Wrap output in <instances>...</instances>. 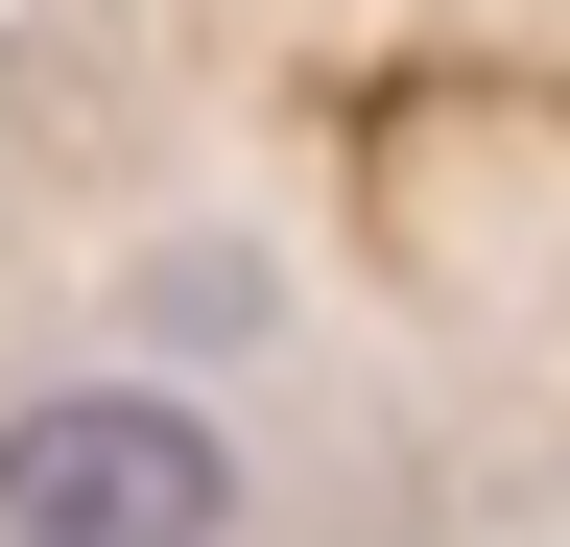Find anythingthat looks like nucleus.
Returning a JSON list of instances; mask_svg holds the SVG:
<instances>
[{"label": "nucleus", "instance_id": "1", "mask_svg": "<svg viewBox=\"0 0 570 547\" xmlns=\"http://www.w3.org/2000/svg\"><path fill=\"white\" fill-rule=\"evenodd\" d=\"M0 547H238V429L190 381H48L0 404Z\"/></svg>", "mask_w": 570, "mask_h": 547}]
</instances>
